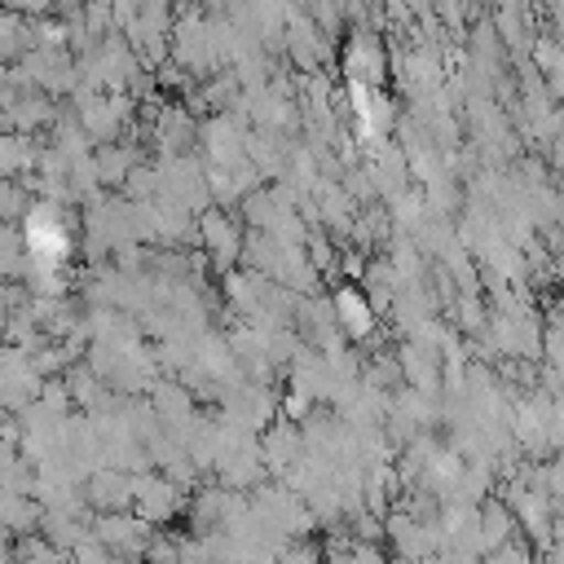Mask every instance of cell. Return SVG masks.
I'll return each instance as SVG.
<instances>
[{"instance_id": "obj_1", "label": "cell", "mask_w": 564, "mask_h": 564, "mask_svg": "<svg viewBox=\"0 0 564 564\" xmlns=\"http://www.w3.org/2000/svg\"><path fill=\"white\" fill-rule=\"evenodd\" d=\"M22 238H26V251L35 264H62L70 256V234H66V220L57 216V207L40 203L31 207L26 225H22Z\"/></svg>"}, {"instance_id": "obj_2", "label": "cell", "mask_w": 564, "mask_h": 564, "mask_svg": "<svg viewBox=\"0 0 564 564\" xmlns=\"http://www.w3.org/2000/svg\"><path fill=\"white\" fill-rule=\"evenodd\" d=\"M335 322H339L344 335H352V339H366V335H375V326H379L375 304H370L357 286H339V291H335Z\"/></svg>"}]
</instances>
